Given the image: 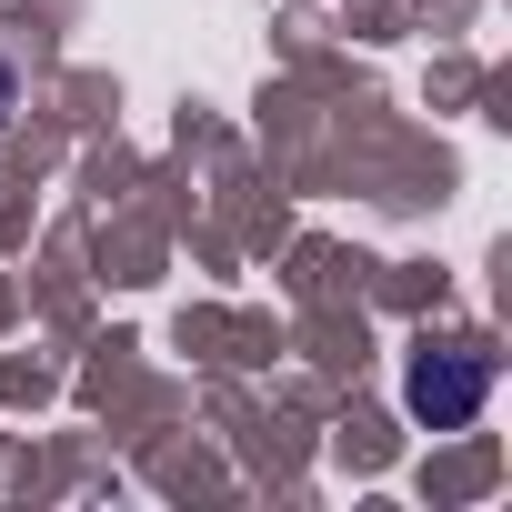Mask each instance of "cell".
Listing matches in <instances>:
<instances>
[{
    "label": "cell",
    "mask_w": 512,
    "mask_h": 512,
    "mask_svg": "<svg viewBox=\"0 0 512 512\" xmlns=\"http://www.w3.org/2000/svg\"><path fill=\"white\" fill-rule=\"evenodd\" d=\"M482 392H492V352H422L412 362V412L432 432H462L482 412Z\"/></svg>",
    "instance_id": "6da1fadb"
},
{
    "label": "cell",
    "mask_w": 512,
    "mask_h": 512,
    "mask_svg": "<svg viewBox=\"0 0 512 512\" xmlns=\"http://www.w3.org/2000/svg\"><path fill=\"white\" fill-rule=\"evenodd\" d=\"M0 121H11V61H0Z\"/></svg>",
    "instance_id": "7a4b0ae2"
}]
</instances>
